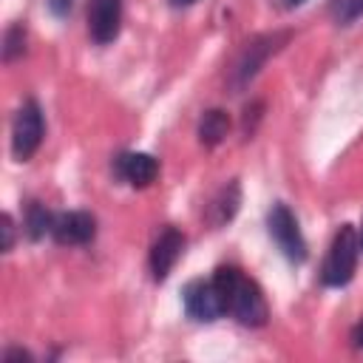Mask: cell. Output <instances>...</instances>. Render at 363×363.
<instances>
[{"mask_svg":"<svg viewBox=\"0 0 363 363\" xmlns=\"http://www.w3.org/2000/svg\"><path fill=\"white\" fill-rule=\"evenodd\" d=\"M213 284L221 295L224 312H230L241 326L258 329L267 323V318H269L267 298H264L261 286L252 278H247L238 267H218L213 272Z\"/></svg>","mask_w":363,"mask_h":363,"instance_id":"obj_1","label":"cell"},{"mask_svg":"<svg viewBox=\"0 0 363 363\" xmlns=\"http://www.w3.org/2000/svg\"><path fill=\"white\" fill-rule=\"evenodd\" d=\"M357 252H360L357 233H354L352 224H343V227L335 233V238H332L329 255H326L323 269H320V281H323L326 286H346V284L354 278Z\"/></svg>","mask_w":363,"mask_h":363,"instance_id":"obj_2","label":"cell"},{"mask_svg":"<svg viewBox=\"0 0 363 363\" xmlns=\"http://www.w3.org/2000/svg\"><path fill=\"white\" fill-rule=\"evenodd\" d=\"M286 40H289V34L284 31V34H264V37H255L252 43H247L244 51L238 54V60L230 68V79H227L230 88L233 91H241L261 71V65L269 60V54H275Z\"/></svg>","mask_w":363,"mask_h":363,"instance_id":"obj_3","label":"cell"},{"mask_svg":"<svg viewBox=\"0 0 363 363\" xmlns=\"http://www.w3.org/2000/svg\"><path fill=\"white\" fill-rule=\"evenodd\" d=\"M43 136H45V119H43V111L34 99L23 102L17 116H14V125H11V153L17 162H28L37 147L43 145Z\"/></svg>","mask_w":363,"mask_h":363,"instance_id":"obj_4","label":"cell"},{"mask_svg":"<svg viewBox=\"0 0 363 363\" xmlns=\"http://www.w3.org/2000/svg\"><path fill=\"white\" fill-rule=\"evenodd\" d=\"M267 230H269L272 241L278 244V250L289 261H295V264H303L306 261V255H309L306 238H303V233L298 227V218L292 216V210L284 201L272 204V210L267 213Z\"/></svg>","mask_w":363,"mask_h":363,"instance_id":"obj_5","label":"cell"},{"mask_svg":"<svg viewBox=\"0 0 363 363\" xmlns=\"http://www.w3.org/2000/svg\"><path fill=\"white\" fill-rule=\"evenodd\" d=\"M182 301H184V312L193 320L210 323V320H216V318L224 315V303H221V295H218L213 278L210 281H201V278L190 281L184 286V292H182Z\"/></svg>","mask_w":363,"mask_h":363,"instance_id":"obj_6","label":"cell"},{"mask_svg":"<svg viewBox=\"0 0 363 363\" xmlns=\"http://www.w3.org/2000/svg\"><path fill=\"white\" fill-rule=\"evenodd\" d=\"M122 28V0H88V34L94 43L108 45Z\"/></svg>","mask_w":363,"mask_h":363,"instance_id":"obj_7","label":"cell"},{"mask_svg":"<svg viewBox=\"0 0 363 363\" xmlns=\"http://www.w3.org/2000/svg\"><path fill=\"white\" fill-rule=\"evenodd\" d=\"M96 235V218L85 210H71V213H60L54 216V227H51V238L62 247H79L94 241Z\"/></svg>","mask_w":363,"mask_h":363,"instance_id":"obj_8","label":"cell"},{"mask_svg":"<svg viewBox=\"0 0 363 363\" xmlns=\"http://www.w3.org/2000/svg\"><path fill=\"white\" fill-rule=\"evenodd\" d=\"M184 233H179L176 227H164L159 233V238L150 247V275L153 281H164L173 269V264L179 261L182 250H184Z\"/></svg>","mask_w":363,"mask_h":363,"instance_id":"obj_9","label":"cell"},{"mask_svg":"<svg viewBox=\"0 0 363 363\" xmlns=\"http://www.w3.org/2000/svg\"><path fill=\"white\" fill-rule=\"evenodd\" d=\"M113 173L130 187H147L159 176V162L150 153H119L113 159Z\"/></svg>","mask_w":363,"mask_h":363,"instance_id":"obj_10","label":"cell"},{"mask_svg":"<svg viewBox=\"0 0 363 363\" xmlns=\"http://www.w3.org/2000/svg\"><path fill=\"white\" fill-rule=\"evenodd\" d=\"M227 130H230V116H227V111H221V108H210V111H204V116L199 119V142H201L204 147H216L218 142H224Z\"/></svg>","mask_w":363,"mask_h":363,"instance_id":"obj_11","label":"cell"},{"mask_svg":"<svg viewBox=\"0 0 363 363\" xmlns=\"http://www.w3.org/2000/svg\"><path fill=\"white\" fill-rule=\"evenodd\" d=\"M238 204H241V187H238V182H227L218 190V196L213 199V204H210V221L216 227L227 224L238 213Z\"/></svg>","mask_w":363,"mask_h":363,"instance_id":"obj_12","label":"cell"},{"mask_svg":"<svg viewBox=\"0 0 363 363\" xmlns=\"http://www.w3.org/2000/svg\"><path fill=\"white\" fill-rule=\"evenodd\" d=\"M54 227V216L40 204V201H31L28 210H26V233L31 241H40L45 233H51Z\"/></svg>","mask_w":363,"mask_h":363,"instance_id":"obj_13","label":"cell"},{"mask_svg":"<svg viewBox=\"0 0 363 363\" xmlns=\"http://www.w3.org/2000/svg\"><path fill=\"white\" fill-rule=\"evenodd\" d=\"M23 48H26V28H23V23H14V26L6 31V43H3V60H6V62L17 60V57L23 54Z\"/></svg>","mask_w":363,"mask_h":363,"instance_id":"obj_14","label":"cell"},{"mask_svg":"<svg viewBox=\"0 0 363 363\" xmlns=\"http://www.w3.org/2000/svg\"><path fill=\"white\" fill-rule=\"evenodd\" d=\"M332 14H335L337 23H352L363 14V0H335Z\"/></svg>","mask_w":363,"mask_h":363,"instance_id":"obj_15","label":"cell"},{"mask_svg":"<svg viewBox=\"0 0 363 363\" xmlns=\"http://www.w3.org/2000/svg\"><path fill=\"white\" fill-rule=\"evenodd\" d=\"M0 224H3L0 227L3 230V244L0 247H3V252H11V247H14V218L9 213H3L0 216Z\"/></svg>","mask_w":363,"mask_h":363,"instance_id":"obj_16","label":"cell"},{"mask_svg":"<svg viewBox=\"0 0 363 363\" xmlns=\"http://www.w3.org/2000/svg\"><path fill=\"white\" fill-rule=\"evenodd\" d=\"M48 3V9L57 14V17H65L68 11H71V6H74V0H45Z\"/></svg>","mask_w":363,"mask_h":363,"instance_id":"obj_17","label":"cell"},{"mask_svg":"<svg viewBox=\"0 0 363 363\" xmlns=\"http://www.w3.org/2000/svg\"><path fill=\"white\" fill-rule=\"evenodd\" d=\"M3 360H6V363H14V360H31V354H28L26 349H9V352L3 354Z\"/></svg>","mask_w":363,"mask_h":363,"instance_id":"obj_18","label":"cell"},{"mask_svg":"<svg viewBox=\"0 0 363 363\" xmlns=\"http://www.w3.org/2000/svg\"><path fill=\"white\" fill-rule=\"evenodd\" d=\"M352 343L357 346V349H363V318L357 320V326L352 329Z\"/></svg>","mask_w":363,"mask_h":363,"instance_id":"obj_19","label":"cell"},{"mask_svg":"<svg viewBox=\"0 0 363 363\" xmlns=\"http://www.w3.org/2000/svg\"><path fill=\"white\" fill-rule=\"evenodd\" d=\"M275 6H281V9H295L298 3H303V0H272Z\"/></svg>","mask_w":363,"mask_h":363,"instance_id":"obj_20","label":"cell"},{"mask_svg":"<svg viewBox=\"0 0 363 363\" xmlns=\"http://www.w3.org/2000/svg\"><path fill=\"white\" fill-rule=\"evenodd\" d=\"M196 0H170V6H193Z\"/></svg>","mask_w":363,"mask_h":363,"instance_id":"obj_21","label":"cell"},{"mask_svg":"<svg viewBox=\"0 0 363 363\" xmlns=\"http://www.w3.org/2000/svg\"><path fill=\"white\" fill-rule=\"evenodd\" d=\"M357 241H360V250H363V227H360V235H357Z\"/></svg>","mask_w":363,"mask_h":363,"instance_id":"obj_22","label":"cell"}]
</instances>
